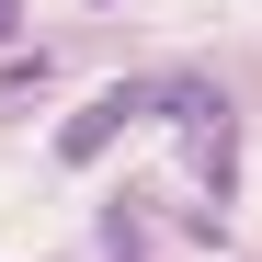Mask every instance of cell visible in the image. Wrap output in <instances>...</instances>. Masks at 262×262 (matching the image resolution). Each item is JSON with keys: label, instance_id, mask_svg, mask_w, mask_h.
<instances>
[{"label": "cell", "instance_id": "cell-1", "mask_svg": "<svg viewBox=\"0 0 262 262\" xmlns=\"http://www.w3.org/2000/svg\"><path fill=\"white\" fill-rule=\"evenodd\" d=\"M148 114H171L194 194H205V205H228V194H239V103L216 92L205 69H171V80H148Z\"/></svg>", "mask_w": 262, "mask_h": 262}, {"label": "cell", "instance_id": "cell-3", "mask_svg": "<svg viewBox=\"0 0 262 262\" xmlns=\"http://www.w3.org/2000/svg\"><path fill=\"white\" fill-rule=\"evenodd\" d=\"M12 23H23V0H0V34H12Z\"/></svg>", "mask_w": 262, "mask_h": 262}, {"label": "cell", "instance_id": "cell-2", "mask_svg": "<svg viewBox=\"0 0 262 262\" xmlns=\"http://www.w3.org/2000/svg\"><path fill=\"white\" fill-rule=\"evenodd\" d=\"M137 114H148V92H137V80H114V92H92V103H80V114L57 125V160H69V171H92V160H103V148L125 137V125H137Z\"/></svg>", "mask_w": 262, "mask_h": 262}]
</instances>
